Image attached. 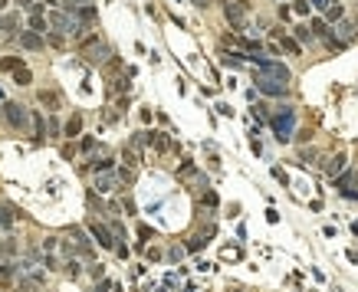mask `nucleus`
I'll list each match as a JSON object with an SVG mask.
<instances>
[{"mask_svg": "<svg viewBox=\"0 0 358 292\" xmlns=\"http://www.w3.org/2000/svg\"><path fill=\"white\" fill-rule=\"evenodd\" d=\"M49 23H53V30H59V36L63 33H79L82 23H79V16H76V3H66V7H56L53 13H49Z\"/></svg>", "mask_w": 358, "mask_h": 292, "instance_id": "nucleus-1", "label": "nucleus"}, {"mask_svg": "<svg viewBox=\"0 0 358 292\" xmlns=\"http://www.w3.org/2000/svg\"><path fill=\"white\" fill-rule=\"evenodd\" d=\"M293 125H296L293 109H279V115H273V132H276L279 142H289V138H293Z\"/></svg>", "mask_w": 358, "mask_h": 292, "instance_id": "nucleus-2", "label": "nucleus"}, {"mask_svg": "<svg viewBox=\"0 0 358 292\" xmlns=\"http://www.w3.org/2000/svg\"><path fill=\"white\" fill-rule=\"evenodd\" d=\"M250 59H253V63L263 69V76H270V79L283 82V86L289 82V69H286L283 63H273V59H266V56H250Z\"/></svg>", "mask_w": 358, "mask_h": 292, "instance_id": "nucleus-3", "label": "nucleus"}, {"mask_svg": "<svg viewBox=\"0 0 358 292\" xmlns=\"http://www.w3.org/2000/svg\"><path fill=\"white\" fill-rule=\"evenodd\" d=\"M223 13H227L230 26H237V30L247 23V3H243V0H233V3H227V7H223Z\"/></svg>", "mask_w": 358, "mask_h": 292, "instance_id": "nucleus-4", "label": "nucleus"}, {"mask_svg": "<svg viewBox=\"0 0 358 292\" xmlns=\"http://www.w3.org/2000/svg\"><path fill=\"white\" fill-rule=\"evenodd\" d=\"M253 82H256V89H260L263 95H286V86L283 82H276V79H270V76H253Z\"/></svg>", "mask_w": 358, "mask_h": 292, "instance_id": "nucleus-5", "label": "nucleus"}, {"mask_svg": "<svg viewBox=\"0 0 358 292\" xmlns=\"http://www.w3.org/2000/svg\"><path fill=\"white\" fill-rule=\"evenodd\" d=\"M3 119H7V125H13V128H23V125H26V112H23V105L7 102V105H3Z\"/></svg>", "mask_w": 358, "mask_h": 292, "instance_id": "nucleus-6", "label": "nucleus"}, {"mask_svg": "<svg viewBox=\"0 0 358 292\" xmlns=\"http://www.w3.org/2000/svg\"><path fill=\"white\" fill-rule=\"evenodd\" d=\"M115 187H119V177H115L112 171H99L96 174V190L99 194H112Z\"/></svg>", "mask_w": 358, "mask_h": 292, "instance_id": "nucleus-7", "label": "nucleus"}, {"mask_svg": "<svg viewBox=\"0 0 358 292\" xmlns=\"http://www.w3.org/2000/svg\"><path fill=\"white\" fill-rule=\"evenodd\" d=\"M86 53H89V63H105V56H112V49L102 46V43H96V40H89Z\"/></svg>", "mask_w": 358, "mask_h": 292, "instance_id": "nucleus-8", "label": "nucleus"}, {"mask_svg": "<svg viewBox=\"0 0 358 292\" xmlns=\"http://www.w3.org/2000/svg\"><path fill=\"white\" fill-rule=\"evenodd\" d=\"M89 230H92V237L99 240V246H105V250H112L115 246V240H112V230L102 227V223H89Z\"/></svg>", "mask_w": 358, "mask_h": 292, "instance_id": "nucleus-9", "label": "nucleus"}, {"mask_svg": "<svg viewBox=\"0 0 358 292\" xmlns=\"http://www.w3.org/2000/svg\"><path fill=\"white\" fill-rule=\"evenodd\" d=\"M345 167H349V158H345V154H335V158L326 164V174H329V177H339Z\"/></svg>", "mask_w": 358, "mask_h": 292, "instance_id": "nucleus-10", "label": "nucleus"}, {"mask_svg": "<svg viewBox=\"0 0 358 292\" xmlns=\"http://www.w3.org/2000/svg\"><path fill=\"white\" fill-rule=\"evenodd\" d=\"M20 43H23L26 49H40L43 46V36H40V33H33V30H26V33H20Z\"/></svg>", "mask_w": 358, "mask_h": 292, "instance_id": "nucleus-11", "label": "nucleus"}, {"mask_svg": "<svg viewBox=\"0 0 358 292\" xmlns=\"http://www.w3.org/2000/svg\"><path fill=\"white\" fill-rule=\"evenodd\" d=\"M0 69L3 72H16V69H23V59H20V56H7V59H0Z\"/></svg>", "mask_w": 358, "mask_h": 292, "instance_id": "nucleus-12", "label": "nucleus"}, {"mask_svg": "<svg viewBox=\"0 0 358 292\" xmlns=\"http://www.w3.org/2000/svg\"><path fill=\"white\" fill-rule=\"evenodd\" d=\"M13 217H16V210L10 204H0V227H13Z\"/></svg>", "mask_w": 358, "mask_h": 292, "instance_id": "nucleus-13", "label": "nucleus"}, {"mask_svg": "<svg viewBox=\"0 0 358 292\" xmlns=\"http://www.w3.org/2000/svg\"><path fill=\"white\" fill-rule=\"evenodd\" d=\"M30 30L33 33H46L49 30V23L43 20V13H30Z\"/></svg>", "mask_w": 358, "mask_h": 292, "instance_id": "nucleus-14", "label": "nucleus"}, {"mask_svg": "<svg viewBox=\"0 0 358 292\" xmlns=\"http://www.w3.org/2000/svg\"><path fill=\"white\" fill-rule=\"evenodd\" d=\"M13 82H16V86H30V82H33V72L26 69V66H23V69H16V72H13Z\"/></svg>", "mask_w": 358, "mask_h": 292, "instance_id": "nucleus-15", "label": "nucleus"}, {"mask_svg": "<svg viewBox=\"0 0 358 292\" xmlns=\"http://www.w3.org/2000/svg\"><path fill=\"white\" fill-rule=\"evenodd\" d=\"M79 132H82V115H72L69 125H66V135H69V138H76Z\"/></svg>", "mask_w": 358, "mask_h": 292, "instance_id": "nucleus-16", "label": "nucleus"}, {"mask_svg": "<svg viewBox=\"0 0 358 292\" xmlns=\"http://www.w3.org/2000/svg\"><path fill=\"white\" fill-rule=\"evenodd\" d=\"M207 237H210V230H207V233H200V237H191L187 250H194V253H197V250H204V246H207Z\"/></svg>", "mask_w": 358, "mask_h": 292, "instance_id": "nucleus-17", "label": "nucleus"}, {"mask_svg": "<svg viewBox=\"0 0 358 292\" xmlns=\"http://www.w3.org/2000/svg\"><path fill=\"white\" fill-rule=\"evenodd\" d=\"M339 20H342V7H339V3H332V7L326 10V23H339Z\"/></svg>", "mask_w": 358, "mask_h": 292, "instance_id": "nucleus-18", "label": "nucleus"}, {"mask_svg": "<svg viewBox=\"0 0 358 292\" xmlns=\"http://www.w3.org/2000/svg\"><path fill=\"white\" fill-rule=\"evenodd\" d=\"M16 26H20V23H16V16H13V13H7L3 20H0V30H7V33H13Z\"/></svg>", "mask_w": 358, "mask_h": 292, "instance_id": "nucleus-19", "label": "nucleus"}, {"mask_svg": "<svg viewBox=\"0 0 358 292\" xmlns=\"http://www.w3.org/2000/svg\"><path fill=\"white\" fill-rule=\"evenodd\" d=\"M40 102H46L49 109H59V95L56 92H40Z\"/></svg>", "mask_w": 358, "mask_h": 292, "instance_id": "nucleus-20", "label": "nucleus"}, {"mask_svg": "<svg viewBox=\"0 0 358 292\" xmlns=\"http://www.w3.org/2000/svg\"><path fill=\"white\" fill-rule=\"evenodd\" d=\"M223 63L233 66V69H240V66H243V59H240V53H223Z\"/></svg>", "mask_w": 358, "mask_h": 292, "instance_id": "nucleus-21", "label": "nucleus"}, {"mask_svg": "<svg viewBox=\"0 0 358 292\" xmlns=\"http://www.w3.org/2000/svg\"><path fill=\"white\" fill-rule=\"evenodd\" d=\"M312 30H316L319 36H329V33H332V30H329V23H326V20H312Z\"/></svg>", "mask_w": 358, "mask_h": 292, "instance_id": "nucleus-22", "label": "nucleus"}, {"mask_svg": "<svg viewBox=\"0 0 358 292\" xmlns=\"http://www.w3.org/2000/svg\"><path fill=\"white\" fill-rule=\"evenodd\" d=\"M339 33H342L345 40H352V36H355V30H352V23H349V20H339Z\"/></svg>", "mask_w": 358, "mask_h": 292, "instance_id": "nucleus-23", "label": "nucleus"}, {"mask_svg": "<svg viewBox=\"0 0 358 292\" xmlns=\"http://www.w3.org/2000/svg\"><path fill=\"white\" fill-rule=\"evenodd\" d=\"M283 49H286V53H299V43H296L293 36H283Z\"/></svg>", "mask_w": 358, "mask_h": 292, "instance_id": "nucleus-24", "label": "nucleus"}, {"mask_svg": "<svg viewBox=\"0 0 358 292\" xmlns=\"http://www.w3.org/2000/svg\"><path fill=\"white\" fill-rule=\"evenodd\" d=\"M293 10H296L299 16H306V13H309V0H296V3H293Z\"/></svg>", "mask_w": 358, "mask_h": 292, "instance_id": "nucleus-25", "label": "nucleus"}, {"mask_svg": "<svg viewBox=\"0 0 358 292\" xmlns=\"http://www.w3.org/2000/svg\"><path fill=\"white\" fill-rule=\"evenodd\" d=\"M296 36H299V40H303V43H306V40H309V36H312V33H309V30H306V26H296Z\"/></svg>", "mask_w": 358, "mask_h": 292, "instance_id": "nucleus-26", "label": "nucleus"}, {"mask_svg": "<svg viewBox=\"0 0 358 292\" xmlns=\"http://www.w3.org/2000/svg\"><path fill=\"white\" fill-rule=\"evenodd\" d=\"M204 204H207V207H217V194H210V190H207V194H204Z\"/></svg>", "mask_w": 358, "mask_h": 292, "instance_id": "nucleus-27", "label": "nucleus"}, {"mask_svg": "<svg viewBox=\"0 0 358 292\" xmlns=\"http://www.w3.org/2000/svg\"><path fill=\"white\" fill-rule=\"evenodd\" d=\"M309 3H312L316 10H329V0H309Z\"/></svg>", "mask_w": 358, "mask_h": 292, "instance_id": "nucleus-28", "label": "nucleus"}, {"mask_svg": "<svg viewBox=\"0 0 358 292\" xmlns=\"http://www.w3.org/2000/svg\"><path fill=\"white\" fill-rule=\"evenodd\" d=\"M217 112H220V115H233V109H230L227 102H220V105H217Z\"/></svg>", "mask_w": 358, "mask_h": 292, "instance_id": "nucleus-29", "label": "nucleus"}, {"mask_svg": "<svg viewBox=\"0 0 358 292\" xmlns=\"http://www.w3.org/2000/svg\"><path fill=\"white\" fill-rule=\"evenodd\" d=\"M16 3H20V7H26V10L33 7V0H16Z\"/></svg>", "mask_w": 358, "mask_h": 292, "instance_id": "nucleus-30", "label": "nucleus"}, {"mask_svg": "<svg viewBox=\"0 0 358 292\" xmlns=\"http://www.w3.org/2000/svg\"><path fill=\"white\" fill-rule=\"evenodd\" d=\"M194 3H197V7H210V0H194Z\"/></svg>", "mask_w": 358, "mask_h": 292, "instance_id": "nucleus-31", "label": "nucleus"}, {"mask_svg": "<svg viewBox=\"0 0 358 292\" xmlns=\"http://www.w3.org/2000/svg\"><path fill=\"white\" fill-rule=\"evenodd\" d=\"M7 3H10V0H0V10H3V7H7Z\"/></svg>", "mask_w": 358, "mask_h": 292, "instance_id": "nucleus-32", "label": "nucleus"}, {"mask_svg": "<svg viewBox=\"0 0 358 292\" xmlns=\"http://www.w3.org/2000/svg\"><path fill=\"white\" fill-rule=\"evenodd\" d=\"M72 3H79V0H72ZM82 3H89V0H82Z\"/></svg>", "mask_w": 358, "mask_h": 292, "instance_id": "nucleus-33", "label": "nucleus"}]
</instances>
